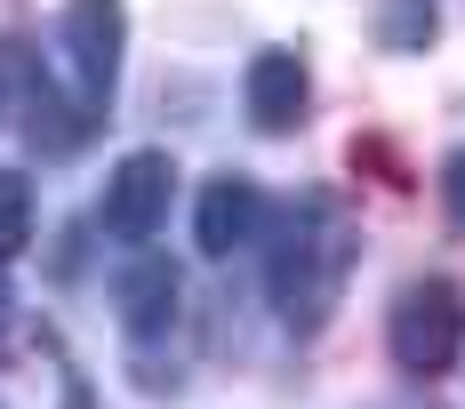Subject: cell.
<instances>
[{"label": "cell", "mask_w": 465, "mask_h": 409, "mask_svg": "<svg viewBox=\"0 0 465 409\" xmlns=\"http://www.w3.org/2000/svg\"><path fill=\"white\" fill-rule=\"evenodd\" d=\"M64 65L81 81V105L104 113V96L121 81V48H129V8L121 0H64Z\"/></svg>", "instance_id": "3957f363"}, {"label": "cell", "mask_w": 465, "mask_h": 409, "mask_svg": "<svg viewBox=\"0 0 465 409\" xmlns=\"http://www.w3.org/2000/svg\"><path fill=\"white\" fill-rule=\"evenodd\" d=\"M169 185H177V161L169 153H129L121 169H113V185H104V233L113 241H153L161 233V217H169Z\"/></svg>", "instance_id": "277c9868"}, {"label": "cell", "mask_w": 465, "mask_h": 409, "mask_svg": "<svg viewBox=\"0 0 465 409\" xmlns=\"http://www.w3.org/2000/svg\"><path fill=\"white\" fill-rule=\"evenodd\" d=\"M8 314H16V281H8V265H0V329H8Z\"/></svg>", "instance_id": "8fae6325"}, {"label": "cell", "mask_w": 465, "mask_h": 409, "mask_svg": "<svg viewBox=\"0 0 465 409\" xmlns=\"http://www.w3.org/2000/svg\"><path fill=\"white\" fill-rule=\"evenodd\" d=\"M441 209H450V225H465V145L441 161Z\"/></svg>", "instance_id": "30bf717a"}, {"label": "cell", "mask_w": 465, "mask_h": 409, "mask_svg": "<svg viewBox=\"0 0 465 409\" xmlns=\"http://www.w3.org/2000/svg\"><path fill=\"white\" fill-rule=\"evenodd\" d=\"M257 217H265V193L241 177V169L209 177V185H201V209H193V241H201V257H232V249H249Z\"/></svg>", "instance_id": "8992f818"}, {"label": "cell", "mask_w": 465, "mask_h": 409, "mask_svg": "<svg viewBox=\"0 0 465 409\" xmlns=\"http://www.w3.org/2000/svg\"><path fill=\"white\" fill-rule=\"evenodd\" d=\"M385 345H393V362L410 369V377H441V369L458 362V345H465L458 281H441V273L410 281V289L393 297V314H385Z\"/></svg>", "instance_id": "7a4b0ae2"}, {"label": "cell", "mask_w": 465, "mask_h": 409, "mask_svg": "<svg viewBox=\"0 0 465 409\" xmlns=\"http://www.w3.org/2000/svg\"><path fill=\"white\" fill-rule=\"evenodd\" d=\"M177 297H185V281H177L169 257H153V249L113 273V305H121V329H129V337H161V329L177 321Z\"/></svg>", "instance_id": "52a82bcc"}, {"label": "cell", "mask_w": 465, "mask_h": 409, "mask_svg": "<svg viewBox=\"0 0 465 409\" xmlns=\"http://www.w3.org/2000/svg\"><path fill=\"white\" fill-rule=\"evenodd\" d=\"M305 96H313V81H305V56H297V48H257V56H249V81H241L249 129L289 136L305 121Z\"/></svg>", "instance_id": "5b68a950"}, {"label": "cell", "mask_w": 465, "mask_h": 409, "mask_svg": "<svg viewBox=\"0 0 465 409\" xmlns=\"http://www.w3.org/2000/svg\"><path fill=\"white\" fill-rule=\"evenodd\" d=\"M25 241H33V185H25V169H0V265Z\"/></svg>", "instance_id": "9c48e42d"}, {"label": "cell", "mask_w": 465, "mask_h": 409, "mask_svg": "<svg viewBox=\"0 0 465 409\" xmlns=\"http://www.w3.org/2000/svg\"><path fill=\"white\" fill-rule=\"evenodd\" d=\"M64 409H96V394H89V385H81V377L64 385Z\"/></svg>", "instance_id": "7c38bea8"}, {"label": "cell", "mask_w": 465, "mask_h": 409, "mask_svg": "<svg viewBox=\"0 0 465 409\" xmlns=\"http://www.w3.org/2000/svg\"><path fill=\"white\" fill-rule=\"evenodd\" d=\"M353 273V225L329 193H305L289 217L273 225V249H265V289L289 329H322L337 289Z\"/></svg>", "instance_id": "6da1fadb"}, {"label": "cell", "mask_w": 465, "mask_h": 409, "mask_svg": "<svg viewBox=\"0 0 465 409\" xmlns=\"http://www.w3.org/2000/svg\"><path fill=\"white\" fill-rule=\"evenodd\" d=\"M433 33H441L433 0H377V48L385 56H425Z\"/></svg>", "instance_id": "ba28073f"}]
</instances>
